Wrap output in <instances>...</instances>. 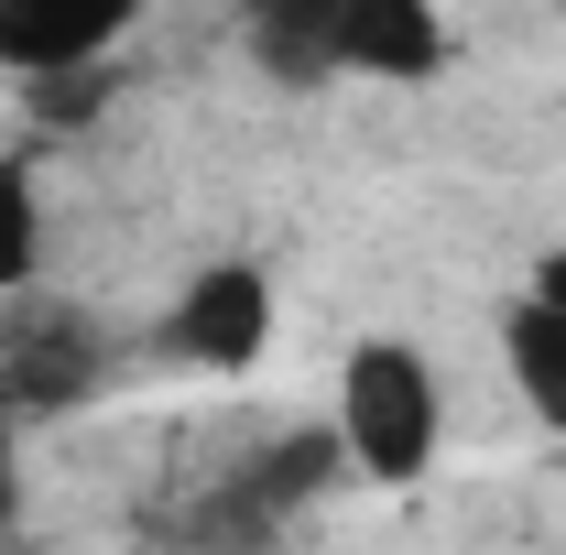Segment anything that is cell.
Segmentation results:
<instances>
[{
  "label": "cell",
  "instance_id": "6da1fadb",
  "mask_svg": "<svg viewBox=\"0 0 566 555\" xmlns=\"http://www.w3.org/2000/svg\"><path fill=\"white\" fill-rule=\"evenodd\" d=\"M436 436H447V404H436L424 348L359 338L349 370H338V447H349V469L381 480V490H403V480L436 469Z\"/></svg>",
  "mask_w": 566,
  "mask_h": 555
},
{
  "label": "cell",
  "instance_id": "7a4b0ae2",
  "mask_svg": "<svg viewBox=\"0 0 566 555\" xmlns=\"http://www.w3.org/2000/svg\"><path fill=\"white\" fill-rule=\"evenodd\" d=\"M164 348L197 359V370H251L273 348V273L262 262H208L186 273L175 316H164Z\"/></svg>",
  "mask_w": 566,
  "mask_h": 555
},
{
  "label": "cell",
  "instance_id": "3957f363",
  "mask_svg": "<svg viewBox=\"0 0 566 555\" xmlns=\"http://www.w3.org/2000/svg\"><path fill=\"white\" fill-rule=\"evenodd\" d=\"M458 33L436 0H338V76H392V87H424L447 76Z\"/></svg>",
  "mask_w": 566,
  "mask_h": 555
},
{
  "label": "cell",
  "instance_id": "277c9868",
  "mask_svg": "<svg viewBox=\"0 0 566 555\" xmlns=\"http://www.w3.org/2000/svg\"><path fill=\"white\" fill-rule=\"evenodd\" d=\"M142 0H0V66L11 76H55V66H98L120 55Z\"/></svg>",
  "mask_w": 566,
  "mask_h": 555
},
{
  "label": "cell",
  "instance_id": "5b68a950",
  "mask_svg": "<svg viewBox=\"0 0 566 555\" xmlns=\"http://www.w3.org/2000/svg\"><path fill=\"white\" fill-rule=\"evenodd\" d=\"M501 359H512V392L566 436V251H545L534 283L512 294V316H501Z\"/></svg>",
  "mask_w": 566,
  "mask_h": 555
},
{
  "label": "cell",
  "instance_id": "8992f818",
  "mask_svg": "<svg viewBox=\"0 0 566 555\" xmlns=\"http://www.w3.org/2000/svg\"><path fill=\"white\" fill-rule=\"evenodd\" d=\"M87 381H98V338L76 316H22L0 338V404L11 415H66V404H87Z\"/></svg>",
  "mask_w": 566,
  "mask_h": 555
},
{
  "label": "cell",
  "instance_id": "52a82bcc",
  "mask_svg": "<svg viewBox=\"0 0 566 555\" xmlns=\"http://www.w3.org/2000/svg\"><path fill=\"white\" fill-rule=\"evenodd\" d=\"M240 44L273 87H327L338 76V0H240Z\"/></svg>",
  "mask_w": 566,
  "mask_h": 555
},
{
  "label": "cell",
  "instance_id": "ba28073f",
  "mask_svg": "<svg viewBox=\"0 0 566 555\" xmlns=\"http://www.w3.org/2000/svg\"><path fill=\"white\" fill-rule=\"evenodd\" d=\"M349 469V447H338V425H305V436H283V447H262L251 458V490H240V523H262V512H283V501H316V490Z\"/></svg>",
  "mask_w": 566,
  "mask_h": 555
},
{
  "label": "cell",
  "instance_id": "9c48e42d",
  "mask_svg": "<svg viewBox=\"0 0 566 555\" xmlns=\"http://www.w3.org/2000/svg\"><path fill=\"white\" fill-rule=\"evenodd\" d=\"M33 273H44V197L0 153V294H33Z\"/></svg>",
  "mask_w": 566,
  "mask_h": 555
},
{
  "label": "cell",
  "instance_id": "30bf717a",
  "mask_svg": "<svg viewBox=\"0 0 566 555\" xmlns=\"http://www.w3.org/2000/svg\"><path fill=\"white\" fill-rule=\"evenodd\" d=\"M0 523H11V404H0Z\"/></svg>",
  "mask_w": 566,
  "mask_h": 555
}]
</instances>
